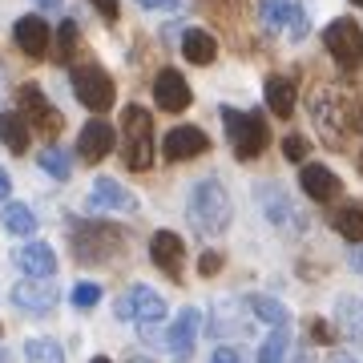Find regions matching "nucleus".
<instances>
[{
  "label": "nucleus",
  "mask_w": 363,
  "mask_h": 363,
  "mask_svg": "<svg viewBox=\"0 0 363 363\" xmlns=\"http://www.w3.org/2000/svg\"><path fill=\"white\" fill-rule=\"evenodd\" d=\"M190 85L182 77L178 69H162L154 77V101L157 109H166V113H182V109H190Z\"/></svg>",
  "instance_id": "nucleus-14"
},
{
  "label": "nucleus",
  "mask_w": 363,
  "mask_h": 363,
  "mask_svg": "<svg viewBox=\"0 0 363 363\" xmlns=\"http://www.w3.org/2000/svg\"><path fill=\"white\" fill-rule=\"evenodd\" d=\"M323 45L335 57L339 69H359L363 65V28L351 16H339L323 28Z\"/></svg>",
  "instance_id": "nucleus-8"
},
{
  "label": "nucleus",
  "mask_w": 363,
  "mask_h": 363,
  "mask_svg": "<svg viewBox=\"0 0 363 363\" xmlns=\"http://www.w3.org/2000/svg\"><path fill=\"white\" fill-rule=\"evenodd\" d=\"M0 363H13V355H9L4 347H0Z\"/></svg>",
  "instance_id": "nucleus-46"
},
{
  "label": "nucleus",
  "mask_w": 363,
  "mask_h": 363,
  "mask_svg": "<svg viewBox=\"0 0 363 363\" xmlns=\"http://www.w3.org/2000/svg\"><path fill=\"white\" fill-rule=\"evenodd\" d=\"M113 315L121 319V323H125V319H138V315H133V298L121 295V298H117V307H113Z\"/></svg>",
  "instance_id": "nucleus-39"
},
{
  "label": "nucleus",
  "mask_w": 363,
  "mask_h": 363,
  "mask_svg": "<svg viewBox=\"0 0 363 363\" xmlns=\"http://www.w3.org/2000/svg\"><path fill=\"white\" fill-rule=\"evenodd\" d=\"M259 16L271 33H286L291 40H303L307 28H311L298 0H259Z\"/></svg>",
  "instance_id": "nucleus-9"
},
{
  "label": "nucleus",
  "mask_w": 363,
  "mask_h": 363,
  "mask_svg": "<svg viewBox=\"0 0 363 363\" xmlns=\"http://www.w3.org/2000/svg\"><path fill=\"white\" fill-rule=\"evenodd\" d=\"M57 286H52V279H25V283L13 286V303L16 311H28V315H45L57 307Z\"/></svg>",
  "instance_id": "nucleus-13"
},
{
  "label": "nucleus",
  "mask_w": 363,
  "mask_h": 363,
  "mask_svg": "<svg viewBox=\"0 0 363 363\" xmlns=\"http://www.w3.org/2000/svg\"><path fill=\"white\" fill-rule=\"evenodd\" d=\"M331 363H359L351 351H331Z\"/></svg>",
  "instance_id": "nucleus-44"
},
{
  "label": "nucleus",
  "mask_w": 363,
  "mask_h": 363,
  "mask_svg": "<svg viewBox=\"0 0 363 363\" xmlns=\"http://www.w3.org/2000/svg\"><path fill=\"white\" fill-rule=\"evenodd\" d=\"M255 198H259L262 214L271 218L274 230H283V234H303V230H307V214L291 202V194H286L283 186L262 182V186H255Z\"/></svg>",
  "instance_id": "nucleus-6"
},
{
  "label": "nucleus",
  "mask_w": 363,
  "mask_h": 363,
  "mask_svg": "<svg viewBox=\"0 0 363 363\" xmlns=\"http://www.w3.org/2000/svg\"><path fill=\"white\" fill-rule=\"evenodd\" d=\"M125 250V234L109 222H73V255L81 262H109Z\"/></svg>",
  "instance_id": "nucleus-3"
},
{
  "label": "nucleus",
  "mask_w": 363,
  "mask_h": 363,
  "mask_svg": "<svg viewBox=\"0 0 363 363\" xmlns=\"http://www.w3.org/2000/svg\"><path fill=\"white\" fill-rule=\"evenodd\" d=\"M73 303H77L81 311H89V307H97V303H101V286H97V283H89V279H85V283H77V286H73Z\"/></svg>",
  "instance_id": "nucleus-33"
},
{
  "label": "nucleus",
  "mask_w": 363,
  "mask_h": 363,
  "mask_svg": "<svg viewBox=\"0 0 363 363\" xmlns=\"http://www.w3.org/2000/svg\"><path fill=\"white\" fill-rule=\"evenodd\" d=\"M311 117H315V125L327 133V142L339 145L347 133H355L363 125V117H359V105L351 101L347 93H339V89H323V93H315V101H311Z\"/></svg>",
  "instance_id": "nucleus-2"
},
{
  "label": "nucleus",
  "mask_w": 363,
  "mask_h": 363,
  "mask_svg": "<svg viewBox=\"0 0 363 363\" xmlns=\"http://www.w3.org/2000/svg\"><path fill=\"white\" fill-rule=\"evenodd\" d=\"M210 363H247V355H242L238 347H226V343H222V347L210 355Z\"/></svg>",
  "instance_id": "nucleus-37"
},
{
  "label": "nucleus",
  "mask_w": 363,
  "mask_h": 363,
  "mask_svg": "<svg viewBox=\"0 0 363 363\" xmlns=\"http://www.w3.org/2000/svg\"><path fill=\"white\" fill-rule=\"evenodd\" d=\"M125 363H150V359H125Z\"/></svg>",
  "instance_id": "nucleus-48"
},
{
  "label": "nucleus",
  "mask_w": 363,
  "mask_h": 363,
  "mask_svg": "<svg viewBox=\"0 0 363 363\" xmlns=\"http://www.w3.org/2000/svg\"><path fill=\"white\" fill-rule=\"evenodd\" d=\"M298 182H303L307 198H315V202H331V198L339 194V178L327 166H315V162H311V166H303Z\"/></svg>",
  "instance_id": "nucleus-21"
},
{
  "label": "nucleus",
  "mask_w": 363,
  "mask_h": 363,
  "mask_svg": "<svg viewBox=\"0 0 363 363\" xmlns=\"http://www.w3.org/2000/svg\"><path fill=\"white\" fill-rule=\"evenodd\" d=\"M130 298H133V315H138V323H142V327H157L162 319H166V298L157 295L154 286L133 283L130 286Z\"/></svg>",
  "instance_id": "nucleus-19"
},
{
  "label": "nucleus",
  "mask_w": 363,
  "mask_h": 363,
  "mask_svg": "<svg viewBox=\"0 0 363 363\" xmlns=\"http://www.w3.org/2000/svg\"><path fill=\"white\" fill-rule=\"evenodd\" d=\"M351 271H359V274H363V247L351 250Z\"/></svg>",
  "instance_id": "nucleus-43"
},
{
  "label": "nucleus",
  "mask_w": 363,
  "mask_h": 363,
  "mask_svg": "<svg viewBox=\"0 0 363 363\" xmlns=\"http://www.w3.org/2000/svg\"><path fill=\"white\" fill-rule=\"evenodd\" d=\"M73 49H77V25L61 21V28H57V57H73Z\"/></svg>",
  "instance_id": "nucleus-34"
},
{
  "label": "nucleus",
  "mask_w": 363,
  "mask_h": 363,
  "mask_svg": "<svg viewBox=\"0 0 363 363\" xmlns=\"http://www.w3.org/2000/svg\"><path fill=\"white\" fill-rule=\"evenodd\" d=\"M97 4V13L105 16V21H117V0H93Z\"/></svg>",
  "instance_id": "nucleus-41"
},
{
  "label": "nucleus",
  "mask_w": 363,
  "mask_h": 363,
  "mask_svg": "<svg viewBox=\"0 0 363 363\" xmlns=\"http://www.w3.org/2000/svg\"><path fill=\"white\" fill-rule=\"evenodd\" d=\"M238 331H242V323H238V319H234V311L230 307H226V311H222V303L218 307H214V327H210V335H238Z\"/></svg>",
  "instance_id": "nucleus-32"
},
{
  "label": "nucleus",
  "mask_w": 363,
  "mask_h": 363,
  "mask_svg": "<svg viewBox=\"0 0 363 363\" xmlns=\"http://www.w3.org/2000/svg\"><path fill=\"white\" fill-rule=\"evenodd\" d=\"M9 194H13V178L0 169V202H9Z\"/></svg>",
  "instance_id": "nucleus-42"
},
{
  "label": "nucleus",
  "mask_w": 363,
  "mask_h": 363,
  "mask_svg": "<svg viewBox=\"0 0 363 363\" xmlns=\"http://www.w3.org/2000/svg\"><path fill=\"white\" fill-rule=\"evenodd\" d=\"M73 93H77V101L85 105V109H93V113H105V109H113V81H109V73H105L101 65H77L73 69Z\"/></svg>",
  "instance_id": "nucleus-7"
},
{
  "label": "nucleus",
  "mask_w": 363,
  "mask_h": 363,
  "mask_svg": "<svg viewBox=\"0 0 363 363\" xmlns=\"http://www.w3.org/2000/svg\"><path fill=\"white\" fill-rule=\"evenodd\" d=\"M247 311L259 315L262 323H271V327H286V323H291V311H286L279 298H271V295H250L247 298Z\"/></svg>",
  "instance_id": "nucleus-27"
},
{
  "label": "nucleus",
  "mask_w": 363,
  "mask_h": 363,
  "mask_svg": "<svg viewBox=\"0 0 363 363\" xmlns=\"http://www.w3.org/2000/svg\"><path fill=\"white\" fill-rule=\"evenodd\" d=\"M28 125L25 113H0V142L9 145L13 154H28Z\"/></svg>",
  "instance_id": "nucleus-24"
},
{
  "label": "nucleus",
  "mask_w": 363,
  "mask_h": 363,
  "mask_svg": "<svg viewBox=\"0 0 363 363\" xmlns=\"http://www.w3.org/2000/svg\"><path fill=\"white\" fill-rule=\"evenodd\" d=\"M40 169H45L49 178L65 182L69 174H73V157H69L61 145H49V150H40Z\"/></svg>",
  "instance_id": "nucleus-29"
},
{
  "label": "nucleus",
  "mask_w": 363,
  "mask_h": 363,
  "mask_svg": "<svg viewBox=\"0 0 363 363\" xmlns=\"http://www.w3.org/2000/svg\"><path fill=\"white\" fill-rule=\"evenodd\" d=\"M0 222H4V230H9V234H21V238L37 234V214H33L25 202H4V210H0Z\"/></svg>",
  "instance_id": "nucleus-25"
},
{
  "label": "nucleus",
  "mask_w": 363,
  "mask_h": 363,
  "mask_svg": "<svg viewBox=\"0 0 363 363\" xmlns=\"http://www.w3.org/2000/svg\"><path fill=\"white\" fill-rule=\"evenodd\" d=\"M311 339L315 343H331V327H327L323 319H311Z\"/></svg>",
  "instance_id": "nucleus-40"
},
{
  "label": "nucleus",
  "mask_w": 363,
  "mask_h": 363,
  "mask_svg": "<svg viewBox=\"0 0 363 363\" xmlns=\"http://www.w3.org/2000/svg\"><path fill=\"white\" fill-rule=\"evenodd\" d=\"M89 210L93 214H133L138 210V198L113 178H97L89 190Z\"/></svg>",
  "instance_id": "nucleus-10"
},
{
  "label": "nucleus",
  "mask_w": 363,
  "mask_h": 363,
  "mask_svg": "<svg viewBox=\"0 0 363 363\" xmlns=\"http://www.w3.org/2000/svg\"><path fill=\"white\" fill-rule=\"evenodd\" d=\"M283 154L291 157V162H303V157H307V138H298V133L283 138Z\"/></svg>",
  "instance_id": "nucleus-35"
},
{
  "label": "nucleus",
  "mask_w": 363,
  "mask_h": 363,
  "mask_svg": "<svg viewBox=\"0 0 363 363\" xmlns=\"http://www.w3.org/2000/svg\"><path fill=\"white\" fill-rule=\"evenodd\" d=\"M222 125H226V138H230V150L238 162L259 157L271 142V130H267V121L259 113H238L230 105H222Z\"/></svg>",
  "instance_id": "nucleus-4"
},
{
  "label": "nucleus",
  "mask_w": 363,
  "mask_h": 363,
  "mask_svg": "<svg viewBox=\"0 0 363 363\" xmlns=\"http://www.w3.org/2000/svg\"><path fill=\"white\" fill-rule=\"evenodd\" d=\"M182 57H186L190 65H210V61L218 57V40L210 37L206 28H186V37H182Z\"/></svg>",
  "instance_id": "nucleus-22"
},
{
  "label": "nucleus",
  "mask_w": 363,
  "mask_h": 363,
  "mask_svg": "<svg viewBox=\"0 0 363 363\" xmlns=\"http://www.w3.org/2000/svg\"><path fill=\"white\" fill-rule=\"evenodd\" d=\"M13 262L28 274V279H52V274H57V255H52V247H45V242H21V247L13 250Z\"/></svg>",
  "instance_id": "nucleus-16"
},
{
  "label": "nucleus",
  "mask_w": 363,
  "mask_h": 363,
  "mask_svg": "<svg viewBox=\"0 0 363 363\" xmlns=\"http://www.w3.org/2000/svg\"><path fill=\"white\" fill-rule=\"evenodd\" d=\"M267 105H271V113H279V117L295 113V81L291 77H271L267 81Z\"/></svg>",
  "instance_id": "nucleus-26"
},
{
  "label": "nucleus",
  "mask_w": 363,
  "mask_h": 363,
  "mask_svg": "<svg viewBox=\"0 0 363 363\" xmlns=\"http://www.w3.org/2000/svg\"><path fill=\"white\" fill-rule=\"evenodd\" d=\"M142 9H150V13H174V9H182V0H138Z\"/></svg>",
  "instance_id": "nucleus-38"
},
{
  "label": "nucleus",
  "mask_w": 363,
  "mask_h": 363,
  "mask_svg": "<svg viewBox=\"0 0 363 363\" xmlns=\"http://www.w3.org/2000/svg\"><path fill=\"white\" fill-rule=\"evenodd\" d=\"M93 363H113V359H105V355H97V359H93Z\"/></svg>",
  "instance_id": "nucleus-47"
},
{
  "label": "nucleus",
  "mask_w": 363,
  "mask_h": 363,
  "mask_svg": "<svg viewBox=\"0 0 363 363\" xmlns=\"http://www.w3.org/2000/svg\"><path fill=\"white\" fill-rule=\"evenodd\" d=\"M286 351H291V331L279 327V331L259 347V363H286Z\"/></svg>",
  "instance_id": "nucleus-31"
},
{
  "label": "nucleus",
  "mask_w": 363,
  "mask_h": 363,
  "mask_svg": "<svg viewBox=\"0 0 363 363\" xmlns=\"http://www.w3.org/2000/svg\"><path fill=\"white\" fill-rule=\"evenodd\" d=\"M40 9H49V13H57V9H61V0H37Z\"/></svg>",
  "instance_id": "nucleus-45"
},
{
  "label": "nucleus",
  "mask_w": 363,
  "mask_h": 363,
  "mask_svg": "<svg viewBox=\"0 0 363 363\" xmlns=\"http://www.w3.org/2000/svg\"><path fill=\"white\" fill-rule=\"evenodd\" d=\"M331 226H335L347 242H355V247L363 242V210L359 206H343L335 218H331Z\"/></svg>",
  "instance_id": "nucleus-28"
},
{
  "label": "nucleus",
  "mask_w": 363,
  "mask_h": 363,
  "mask_svg": "<svg viewBox=\"0 0 363 363\" xmlns=\"http://www.w3.org/2000/svg\"><path fill=\"white\" fill-rule=\"evenodd\" d=\"M335 319H339V327H343V331H347V335L363 347V298L339 295L335 298Z\"/></svg>",
  "instance_id": "nucleus-23"
},
{
  "label": "nucleus",
  "mask_w": 363,
  "mask_h": 363,
  "mask_svg": "<svg viewBox=\"0 0 363 363\" xmlns=\"http://www.w3.org/2000/svg\"><path fill=\"white\" fill-rule=\"evenodd\" d=\"M25 359L28 363H65V351L57 339H28L25 343Z\"/></svg>",
  "instance_id": "nucleus-30"
},
{
  "label": "nucleus",
  "mask_w": 363,
  "mask_h": 363,
  "mask_svg": "<svg viewBox=\"0 0 363 363\" xmlns=\"http://www.w3.org/2000/svg\"><path fill=\"white\" fill-rule=\"evenodd\" d=\"M13 37L21 45V52H28V57H45L49 52V25L40 16H21L13 28Z\"/></svg>",
  "instance_id": "nucleus-20"
},
{
  "label": "nucleus",
  "mask_w": 363,
  "mask_h": 363,
  "mask_svg": "<svg viewBox=\"0 0 363 363\" xmlns=\"http://www.w3.org/2000/svg\"><path fill=\"white\" fill-rule=\"evenodd\" d=\"M198 271L206 274V279H214V274L222 271V255H214V250H206V255L198 259Z\"/></svg>",
  "instance_id": "nucleus-36"
},
{
  "label": "nucleus",
  "mask_w": 363,
  "mask_h": 363,
  "mask_svg": "<svg viewBox=\"0 0 363 363\" xmlns=\"http://www.w3.org/2000/svg\"><path fill=\"white\" fill-rule=\"evenodd\" d=\"M210 150V138L198 125H178V130L166 133V142H162V154L169 157V162H190V157L206 154Z\"/></svg>",
  "instance_id": "nucleus-15"
},
{
  "label": "nucleus",
  "mask_w": 363,
  "mask_h": 363,
  "mask_svg": "<svg viewBox=\"0 0 363 363\" xmlns=\"http://www.w3.org/2000/svg\"><path fill=\"white\" fill-rule=\"evenodd\" d=\"M150 259L162 267V271L169 274V279H178L182 271V259H186V242H182V234L174 230H157L154 238H150Z\"/></svg>",
  "instance_id": "nucleus-17"
},
{
  "label": "nucleus",
  "mask_w": 363,
  "mask_h": 363,
  "mask_svg": "<svg viewBox=\"0 0 363 363\" xmlns=\"http://www.w3.org/2000/svg\"><path fill=\"white\" fill-rule=\"evenodd\" d=\"M190 222H194L202 234H222L234 218V206H230V194L218 178H202L190 190V206H186Z\"/></svg>",
  "instance_id": "nucleus-1"
},
{
  "label": "nucleus",
  "mask_w": 363,
  "mask_h": 363,
  "mask_svg": "<svg viewBox=\"0 0 363 363\" xmlns=\"http://www.w3.org/2000/svg\"><path fill=\"white\" fill-rule=\"evenodd\" d=\"M198 331H202V315L194 311V307H182L178 315H174V327L166 331V347L174 359H190L194 355V343H198Z\"/></svg>",
  "instance_id": "nucleus-11"
},
{
  "label": "nucleus",
  "mask_w": 363,
  "mask_h": 363,
  "mask_svg": "<svg viewBox=\"0 0 363 363\" xmlns=\"http://www.w3.org/2000/svg\"><path fill=\"white\" fill-rule=\"evenodd\" d=\"M21 109H25L28 125L40 130V133H49V138H52V133H61V125H65V117L45 101V93H40L37 85H25V89H21Z\"/></svg>",
  "instance_id": "nucleus-12"
},
{
  "label": "nucleus",
  "mask_w": 363,
  "mask_h": 363,
  "mask_svg": "<svg viewBox=\"0 0 363 363\" xmlns=\"http://www.w3.org/2000/svg\"><path fill=\"white\" fill-rule=\"evenodd\" d=\"M109 150H113V125L109 121H89L77 138V154L85 162H101V157H109Z\"/></svg>",
  "instance_id": "nucleus-18"
},
{
  "label": "nucleus",
  "mask_w": 363,
  "mask_h": 363,
  "mask_svg": "<svg viewBox=\"0 0 363 363\" xmlns=\"http://www.w3.org/2000/svg\"><path fill=\"white\" fill-rule=\"evenodd\" d=\"M125 166L130 169H150L154 166V117L142 105H125Z\"/></svg>",
  "instance_id": "nucleus-5"
}]
</instances>
